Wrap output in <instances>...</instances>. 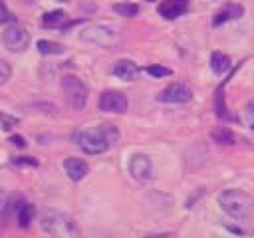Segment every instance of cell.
Instances as JSON below:
<instances>
[{"mask_svg":"<svg viewBox=\"0 0 254 238\" xmlns=\"http://www.w3.org/2000/svg\"><path fill=\"white\" fill-rule=\"evenodd\" d=\"M119 139V131L113 125H95L81 133H77V145L87 155H101L109 147H113Z\"/></svg>","mask_w":254,"mask_h":238,"instance_id":"cell-1","label":"cell"},{"mask_svg":"<svg viewBox=\"0 0 254 238\" xmlns=\"http://www.w3.org/2000/svg\"><path fill=\"white\" fill-rule=\"evenodd\" d=\"M218 206L230 218L250 220L254 216V198L240 188H226L218 194Z\"/></svg>","mask_w":254,"mask_h":238,"instance_id":"cell-2","label":"cell"},{"mask_svg":"<svg viewBox=\"0 0 254 238\" xmlns=\"http://www.w3.org/2000/svg\"><path fill=\"white\" fill-rule=\"evenodd\" d=\"M42 230L50 236V238H81V230L79 224L64 214V212H56V210H48L42 220H40Z\"/></svg>","mask_w":254,"mask_h":238,"instance_id":"cell-3","label":"cell"},{"mask_svg":"<svg viewBox=\"0 0 254 238\" xmlns=\"http://www.w3.org/2000/svg\"><path fill=\"white\" fill-rule=\"evenodd\" d=\"M62 91L69 107L83 109L87 103V85L77 75H64L62 77Z\"/></svg>","mask_w":254,"mask_h":238,"instance_id":"cell-4","label":"cell"},{"mask_svg":"<svg viewBox=\"0 0 254 238\" xmlns=\"http://www.w3.org/2000/svg\"><path fill=\"white\" fill-rule=\"evenodd\" d=\"M2 42L4 46L14 52V54H22L28 50L30 46V32L26 28H22L20 24H10L4 32H2Z\"/></svg>","mask_w":254,"mask_h":238,"instance_id":"cell-5","label":"cell"},{"mask_svg":"<svg viewBox=\"0 0 254 238\" xmlns=\"http://www.w3.org/2000/svg\"><path fill=\"white\" fill-rule=\"evenodd\" d=\"M81 40L97 44L101 48H111L117 42V32L109 26H89L81 32Z\"/></svg>","mask_w":254,"mask_h":238,"instance_id":"cell-6","label":"cell"},{"mask_svg":"<svg viewBox=\"0 0 254 238\" xmlns=\"http://www.w3.org/2000/svg\"><path fill=\"white\" fill-rule=\"evenodd\" d=\"M127 97L121 91L115 89H107L99 95L97 99V107L99 111H107V113H125L127 111Z\"/></svg>","mask_w":254,"mask_h":238,"instance_id":"cell-7","label":"cell"},{"mask_svg":"<svg viewBox=\"0 0 254 238\" xmlns=\"http://www.w3.org/2000/svg\"><path fill=\"white\" fill-rule=\"evenodd\" d=\"M129 173L137 182H149L153 178V161L149 155L137 153L129 161Z\"/></svg>","mask_w":254,"mask_h":238,"instance_id":"cell-8","label":"cell"},{"mask_svg":"<svg viewBox=\"0 0 254 238\" xmlns=\"http://www.w3.org/2000/svg\"><path fill=\"white\" fill-rule=\"evenodd\" d=\"M157 99L163 101V103H187V101L192 99V91H190V87L187 83H179L177 81V83L167 85L157 95Z\"/></svg>","mask_w":254,"mask_h":238,"instance_id":"cell-9","label":"cell"},{"mask_svg":"<svg viewBox=\"0 0 254 238\" xmlns=\"http://www.w3.org/2000/svg\"><path fill=\"white\" fill-rule=\"evenodd\" d=\"M64 171H65V175H67L73 182H79V180L89 173V165H87L83 159L67 157V159L64 161Z\"/></svg>","mask_w":254,"mask_h":238,"instance_id":"cell-10","label":"cell"},{"mask_svg":"<svg viewBox=\"0 0 254 238\" xmlns=\"http://www.w3.org/2000/svg\"><path fill=\"white\" fill-rule=\"evenodd\" d=\"M189 10V0H165L159 6V14L165 20H175Z\"/></svg>","mask_w":254,"mask_h":238,"instance_id":"cell-11","label":"cell"},{"mask_svg":"<svg viewBox=\"0 0 254 238\" xmlns=\"http://www.w3.org/2000/svg\"><path fill=\"white\" fill-rule=\"evenodd\" d=\"M113 75L119 77V79H123V81H133L139 75V67L131 60H119L113 65Z\"/></svg>","mask_w":254,"mask_h":238,"instance_id":"cell-12","label":"cell"},{"mask_svg":"<svg viewBox=\"0 0 254 238\" xmlns=\"http://www.w3.org/2000/svg\"><path fill=\"white\" fill-rule=\"evenodd\" d=\"M244 14V8L240 4H226L224 8H220L214 18H212V26H222L224 22H230V20H236Z\"/></svg>","mask_w":254,"mask_h":238,"instance_id":"cell-13","label":"cell"},{"mask_svg":"<svg viewBox=\"0 0 254 238\" xmlns=\"http://www.w3.org/2000/svg\"><path fill=\"white\" fill-rule=\"evenodd\" d=\"M44 28H65L67 26V14L64 10H52L42 16Z\"/></svg>","mask_w":254,"mask_h":238,"instance_id":"cell-14","label":"cell"},{"mask_svg":"<svg viewBox=\"0 0 254 238\" xmlns=\"http://www.w3.org/2000/svg\"><path fill=\"white\" fill-rule=\"evenodd\" d=\"M210 67H212V71L216 75H222V73H226L230 69V58L226 54H222V52H212L210 54Z\"/></svg>","mask_w":254,"mask_h":238,"instance_id":"cell-15","label":"cell"},{"mask_svg":"<svg viewBox=\"0 0 254 238\" xmlns=\"http://www.w3.org/2000/svg\"><path fill=\"white\" fill-rule=\"evenodd\" d=\"M36 46H38V52L42 56H56V54L64 52V46L58 42H52V40H40Z\"/></svg>","mask_w":254,"mask_h":238,"instance_id":"cell-16","label":"cell"},{"mask_svg":"<svg viewBox=\"0 0 254 238\" xmlns=\"http://www.w3.org/2000/svg\"><path fill=\"white\" fill-rule=\"evenodd\" d=\"M34 216H36V210H34L32 204H26V202H24V204L18 208V222H20L22 228H28V226L32 224Z\"/></svg>","mask_w":254,"mask_h":238,"instance_id":"cell-17","label":"cell"},{"mask_svg":"<svg viewBox=\"0 0 254 238\" xmlns=\"http://www.w3.org/2000/svg\"><path fill=\"white\" fill-rule=\"evenodd\" d=\"M113 12L123 18H133L139 14V6L133 2H121V4H113Z\"/></svg>","mask_w":254,"mask_h":238,"instance_id":"cell-18","label":"cell"},{"mask_svg":"<svg viewBox=\"0 0 254 238\" xmlns=\"http://www.w3.org/2000/svg\"><path fill=\"white\" fill-rule=\"evenodd\" d=\"M212 139L220 145H232L234 143V133L228 129V127H218L214 133H212Z\"/></svg>","mask_w":254,"mask_h":238,"instance_id":"cell-19","label":"cell"},{"mask_svg":"<svg viewBox=\"0 0 254 238\" xmlns=\"http://www.w3.org/2000/svg\"><path fill=\"white\" fill-rule=\"evenodd\" d=\"M18 125V117H14V115H8V113H4V111H0V127L4 129V131H10L12 127H16Z\"/></svg>","mask_w":254,"mask_h":238,"instance_id":"cell-20","label":"cell"},{"mask_svg":"<svg viewBox=\"0 0 254 238\" xmlns=\"http://www.w3.org/2000/svg\"><path fill=\"white\" fill-rule=\"evenodd\" d=\"M145 71H147L149 75H153V77H167V75L173 73L169 67H163V65H147Z\"/></svg>","mask_w":254,"mask_h":238,"instance_id":"cell-21","label":"cell"},{"mask_svg":"<svg viewBox=\"0 0 254 238\" xmlns=\"http://www.w3.org/2000/svg\"><path fill=\"white\" fill-rule=\"evenodd\" d=\"M10 75H12V67H10V63H8L6 60H0V85L6 83V81L10 79Z\"/></svg>","mask_w":254,"mask_h":238,"instance_id":"cell-22","label":"cell"},{"mask_svg":"<svg viewBox=\"0 0 254 238\" xmlns=\"http://www.w3.org/2000/svg\"><path fill=\"white\" fill-rule=\"evenodd\" d=\"M10 20H14V16H12V12L8 10L6 2H4V0H0V24H8Z\"/></svg>","mask_w":254,"mask_h":238,"instance_id":"cell-23","label":"cell"},{"mask_svg":"<svg viewBox=\"0 0 254 238\" xmlns=\"http://www.w3.org/2000/svg\"><path fill=\"white\" fill-rule=\"evenodd\" d=\"M12 163H14V165H20V167H24V165H28V167H38V159H34V157H14Z\"/></svg>","mask_w":254,"mask_h":238,"instance_id":"cell-24","label":"cell"},{"mask_svg":"<svg viewBox=\"0 0 254 238\" xmlns=\"http://www.w3.org/2000/svg\"><path fill=\"white\" fill-rule=\"evenodd\" d=\"M244 117H246V123H248V127L254 131V99L246 105V113H244Z\"/></svg>","mask_w":254,"mask_h":238,"instance_id":"cell-25","label":"cell"},{"mask_svg":"<svg viewBox=\"0 0 254 238\" xmlns=\"http://www.w3.org/2000/svg\"><path fill=\"white\" fill-rule=\"evenodd\" d=\"M10 143H14V145H16V147H20V149H22V147H26V139H24V137H20V135H12V137H10Z\"/></svg>","mask_w":254,"mask_h":238,"instance_id":"cell-26","label":"cell"},{"mask_svg":"<svg viewBox=\"0 0 254 238\" xmlns=\"http://www.w3.org/2000/svg\"><path fill=\"white\" fill-rule=\"evenodd\" d=\"M6 198H8V196H6L4 188L0 186V212H2V210H4V206H6Z\"/></svg>","mask_w":254,"mask_h":238,"instance_id":"cell-27","label":"cell"},{"mask_svg":"<svg viewBox=\"0 0 254 238\" xmlns=\"http://www.w3.org/2000/svg\"><path fill=\"white\" fill-rule=\"evenodd\" d=\"M145 238H171V234H147Z\"/></svg>","mask_w":254,"mask_h":238,"instance_id":"cell-28","label":"cell"},{"mask_svg":"<svg viewBox=\"0 0 254 238\" xmlns=\"http://www.w3.org/2000/svg\"><path fill=\"white\" fill-rule=\"evenodd\" d=\"M58 2H67V0H58Z\"/></svg>","mask_w":254,"mask_h":238,"instance_id":"cell-29","label":"cell"},{"mask_svg":"<svg viewBox=\"0 0 254 238\" xmlns=\"http://www.w3.org/2000/svg\"><path fill=\"white\" fill-rule=\"evenodd\" d=\"M147 2H155V0H147Z\"/></svg>","mask_w":254,"mask_h":238,"instance_id":"cell-30","label":"cell"}]
</instances>
